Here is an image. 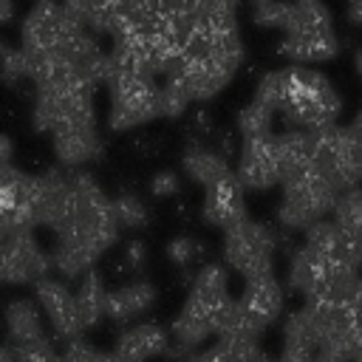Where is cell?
I'll use <instances>...</instances> for the list:
<instances>
[{"instance_id": "cell-1", "label": "cell", "mask_w": 362, "mask_h": 362, "mask_svg": "<svg viewBox=\"0 0 362 362\" xmlns=\"http://www.w3.org/2000/svg\"><path fill=\"white\" fill-rule=\"evenodd\" d=\"M119 218L113 198L90 173H71V215L54 232L51 260L65 280H79L119 240Z\"/></svg>"}, {"instance_id": "cell-2", "label": "cell", "mask_w": 362, "mask_h": 362, "mask_svg": "<svg viewBox=\"0 0 362 362\" xmlns=\"http://www.w3.org/2000/svg\"><path fill=\"white\" fill-rule=\"evenodd\" d=\"M229 303H232V297H229L226 269L221 263H204L189 283V291H187L181 311L170 322L173 345L187 351V354L201 348L204 339L218 334L221 314L226 311Z\"/></svg>"}, {"instance_id": "cell-3", "label": "cell", "mask_w": 362, "mask_h": 362, "mask_svg": "<svg viewBox=\"0 0 362 362\" xmlns=\"http://www.w3.org/2000/svg\"><path fill=\"white\" fill-rule=\"evenodd\" d=\"M342 110V99L325 74L308 65L280 68V105L277 113L288 127H300L308 133L325 130L337 124Z\"/></svg>"}, {"instance_id": "cell-4", "label": "cell", "mask_w": 362, "mask_h": 362, "mask_svg": "<svg viewBox=\"0 0 362 362\" xmlns=\"http://www.w3.org/2000/svg\"><path fill=\"white\" fill-rule=\"evenodd\" d=\"M283 195L277 204V223L283 232H305L311 223L328 218L339 201V192L317 170L283 181Z\"/></svg>"}, {"instance_id": "cell-5", "label": "cell", "mask_w": 362, "mask_h": 362, "mask_svg": "<svg viewBox=\"0 0 362 362\" xmlns=\"http://www.w3.org/2000/svg\"><path fill=\"white\" fill-rule=\"evenodd\" d=\"M96 124L93 90L82 85H40L31 102V127L37 133H57L62 127Z\"/></svg>"}, {"instance_id": "cell-6", "label": "cell", "mask_w": 362, "mask_h": 362, "mask_svg": "<svg viewBox=\"0 0 362 362\" xmlns=\"http://www.w3.org/2000/svg\"><path fill=\"white\" fill-rule=\"evenodd\" d=\"M317 158L314 170L331 181V187L342 195L348 189L362 187V139L348 124H331L314 133Z\"/></svg>"}, {"instance_id": "cell-7", "label": "cell", "mask_w": 362, "mask_h": 362, "mask_svg": "<svg viewBox=\"0 0 362 362\" xmlns=\"http://www.w3.org/2000/svg\"><path fill=\"white\" fill-rule=\"evenodd\" d=\"M277 243H280V238L269 223L246 218L238 226L223 232V240H221L223 263L232 272H238L243 280H252V277H260V274H272Z\"/></svg>"}, {"instance_id": "cell-8", "label": "cell", "mask_w": 362, "mask_h": 362, "mask_svg": "<svg viewBox=\"0 0 362 362\" xmlns=\"http://www.w3.org/2000/svg\"><path fill=\"white\" fill-rule=\"evenodd\" d=\"M158 85L161 79L153 76H127L107 85L110 107H107V127L113 133H124L141 127L153 119H161L158 107Z\"/></svg>"}, {"instance_id": "cell-9", "label": "cell", "mask_w": 362, "mask_h": 362, "mask_svg": "<svg viewBox=\"0 0 362 362\" xmlns=\"http://www.w3.org/2000/svg\"><path fill=\"white\" fill-rule=\"evenodd\" d=\"M88 31L62 6V0H34L20 23V48L25 54H54L71 37Z\"/></svg>"}, {"instance_id": "cell-10", "label": "cell", "mask_w": 362, "mask_h": 362, "mask_svg": "<svg viewBox=\"0 0 362 362\" xmlns=\"http://www.w3.org/2000/svg\"><path fill=\"white\" fill-rule=\"evenodd\" d=\"M51 269L54 260L37 240L34 229L0 232V277L6 286H37Z\"/></svg>"}, {"instance_id": "cell-11", "label": "cell", "mask_w": 362, "mask_h": 362, "mask_svg": "<svg viewBox=\"0 0 362 362\" xmlns=\"http://www.w3.org/2000/svg\"><path fill=\"white\" fill-rule=\"evenodd\" d=\"M34 300L40 303V308L45 311L57 339L71 342V339H82V334L88 331L79 314V303H76V291L68 288V280H54L45 277L34 286Z\"/></svg>"}, {"instance_id": "cell-12", "label": "cell", "mask_w": 362, "mask_h": 362, "mask_svg": "<svg viewBox=\"0 0 362 362\" xmlns=\"http://www.w3.org/2000/svg\"><path fill=\"white\" fill-rule=\"evenodd\" d=\"M235 175H238V181H240L246 189H272V187L283 184L280 161H277V147H274V136H269V139H255V141H243V144H240V156H238Z\"/></svg>"}, {"instance_id": "cell-13", "label": "cell", "mask_w": 362, "mask_h": 362, "mask_svg": "<svg viewBox=\"0 0 362 362\" xmlns=\"http://www.w3.org/2000/svg\"><path fill=\"white\" fill-rule=\"evenodd\" d=\"M243 184L238 181V175H229L226 181L204 189V204H201V218L206 226L215 229H232L240 221H246V198H243Z\"/></svg>"}, {"instance_id": "cell-14", "label": "cell", "mask_w": 362, "mask_h": 362, "mask_svg": "<svg viewBox=\"0 0 362 362\" xmlns=\"http://www.w3.org/2000/svg\"><path fill=\"white\" fill-rule=\"evenodd\" d=\"M170 345L173 337L158 322H133L119 334L110 354L116 362H150L156 356H167Z\"/></svg>"}, {"instance_id": "cell-15", "label": "cell", "mask_w": 362, "mask_h": 362, "mask_svg": "<svg viewBox=\"0 0 362 362\" xmlns=\"http://www.w3.org/2000/svg\"><path fill=\"white\" fill-rule=\"evenodd\" d=\"M51 150H54V158L65 170H76V167H85L102 158V136L96 124L62 127L51 133Z\"/></svg>"}, {"instance_id": "cell-16", "label": "cell", "mask_w": 362, "mask_h": 362, "mask_svg": "<svg viewBox=\"0 0 362 362\" xmlns=\"http://www.w3.org/2000/svg\"><path fill=\"white\" fill-rule=\"evenodd\" d=\"M181 170H184V175L192 184H198L204 189H209V187L226 181L229 175H235L232 167H229V161H226V153L204 144L201 139H189V144L184 147V153H181Z\"/></svg>"}, {"instance_id": "cell-17", "label": "cell", "mask_w": 362, "mask_h": 362, "mask_svg": "<svg viewBox=\"0 0 362 362\" xmlns=\"http://www.w3.org/2000/svg\"><path fill=\"white\" fill-rule=\"evenodd\" d=\"M156 297H158V288L150 280L133 277V280L110 288V294H107V320L119 322V325H124V322L133 325V320L144 317L156 305Z\"/></svg>"}, {"instance_id": "cell-18", "label": "cell", "mask_w": 362, "mask_h": 362, "mask_svg": "<svg viewBox=\"0 0 362 362\" xmlns=\"http://www.w3.org/2000/svg\"><path fill=\"white\" fill-rule=\"evenodd\" d=\"M274 147H277V161H280L283 181L300 178V175L314 170V158H317L314 133L300 130V127H288V130L274 136Z\"/></svg>"}, {"instance_id": "cell-19", "label": "cell", "mask_w": 362, "mask_h": 362, "mask_svg": "<svg viewBox=\"0 0 362 362\" xmlns=\"http://www.w3.org/2000/svg\"><path fill=\"white\" fill-rule=\"evenodd\" d=\"M277 51L294 65L328 62L339 54V40H337V31H291V34H283Z\"/></svg>"}, {"instance_id": "cell-20", "label": "cell", "mask_w": 362, "mask_h": 362, "mask_svg": "<svg viewBox=\"0 0 362 362\" xmlns=\"http://www.w3.org/2000/svg\"><path fill=\"white\" fill-rule=\"evenodd\" d=\"M240 300H243V305L255 314V320H257L263 328H269V325L277 322V317H280L283 308H286V286L274 277V272H272V274H260V277L246 280Z\"/></svg>"}, {"instance_id": "cell-21", "label": "cell", "mask_w": 362, "mask_h": 362, "mask_svg": "<svg viewBox=\"0 0 362 362\" xmlns=\"http://www.w3.org/2000/svg\"><path fill=\"white\" fill-rule=\"evenodd\" d=\"M42 308L37 300L28 297H14L6 305V339L11 345H31L45 339V325H42Z\"/></svg>"}, {"instance_id": "cell-22", "label": "cell", "mask_w": 362, "mask_h": 362, "mask_svg": "<svg viewBox=\"0 0 362 362\" xmlns=\"http://www.w3.org/2000/svg\"><path fill=\"white\" fill-rule=\"evenodd\" d=\"M107 294L110 288L105 286V277L99 272H88L79 277L76 283V303H79V314L85 328H93L102 317H107Z\"/></svg>"}, {"instance_id": "cell-23", "label": "cell", "mask_w": 362, "mask_h": 362, "mask_svg": "<svg viewBox=\"0 0 362 362\" xmlns=\"http://www.w3.org/2000/svg\"><path fill=\"white\" fill-rule=\"evenodd\" d=\"M235 130L243 141H255V139H269L274 136V110L266 107L263 102L252 99L249 105H243L235 116Z\"/></svg>"}, {"instance_id": "cell-24", "label": "cell", "mask_w": 362, "mask_h": 362, "mask_svg": "<svg viewBox=\"0 0 362 362\" xmlns=\"http://www.w3.org/2000/svg\"><path fill=\"white\" fill-rule=\"evenodd\" d=\"M113 209H116V218H119V226L122 229L139 232V229H144L150 223V206L133 189H119L113 195Z\"/></svg>"}, {"instance_id": "cell-25", "label": "cell", "mask_w": 362, "mask_h": 362, "mask_svg": "<svg viewBox=\"0 0 362 362\" xmlns=\"http://www.w3.org/2000/svg\"><path fill=\"white\" fill-rule=\"evenodd\" d=\"M192 93L187 88V82L181 76H164L158 85V107H161V119H178L187 113V107L192 105Z\"/></svg>"}, {"instance_id": "cell-26", "label": "cell", "mask_w": 362, "mask_h": 362, "mask_svg": "<svg viewBox=\"0 0 362 362\" xmlns=\"http://www.w3.org/2000/svg\"><path fill=\"white\" fill-rule=\"evenodd\" d=\"M206 255L204 240H198L195 235H178L167 243V260L178 269H195Z\"/></svg>"}, {"instance_id": "cell-27", "label": "cell", "mask_w": 362, "mask_h": 362, "mask_svg": "<svg viewBox=\"0 0 362 362\" xmlns=\"http://www.w3.org/2000/svg\"><path fill=\"white\" fill-rule=\"evenodd\" d=\"M0 71H3V82L8 88H17L23 79H28V57L20 45H11V42H3V51H0Z\"/></svg>"}, {"instance_id": "cell-28", "label": "cell", "mask_w": 362, "mask_h": 362, "mask_svg": "<svg viewBox=\"0 0 362 362\" xmlns=\"http://www.w3.org/2000/svg\"><path fill=\"white\" fill-rule=\"evenodd\" d=\"M288 14H291V0H266V3L252 6V20L260 28L283 31L288 23Z\"/></svg>"}, {"instance_id": "cell-29", "label": "cell", "mask_w": 362, "mask_h": 362, "mask_svg": "<svg viewBox=\"0 0 362 362\" xmlns=\"http://www.w3.org/2000/svg\"><path fill=\"white\" fill-rule=\"evenodd\" d=\"M62 362H116V359H113V354H107L85 339H71L62 348Z\"/></svg>"}, {"instance_id": "cell-30", "label": "cell", "mask_w": 362, "mask_h": 362, "mask_svg": "<svg viewBox=\"0 0 362 362\" xmlns=\"http://www.w3.org/2000/svg\"><path fill=\"white\" fill-rule=\"evenodd\" d=\"M181 192V175L175 170H158L150 175V195L153 198H175Z\"/></svg>"}, {"instance_id": "cell-31", "label": "cell", "mask_w": 362, "mask_h": 362, "mask_svg": "<svg viewBox=\"0 0 362 362\" xmlns=\"http://www.w3.org/2000/svg\"><path fill=\"white\" fill-rule=\"evenodd\" d=\"M147 266V243L144 240H127L124 243V255H122V269L124 272H144Z\"/></svg>"}, {"instance_id": "cell-32", "label": "cell", "mask_w": 362, "mask_h": 362, "mask_svg": "<svg viewBox=\"0 0 362 362\" xmlns=\"http://www.w3.org/2000/svg\"><path fill=\"white\" fill-rule=\"evenodd\" d=\"M345 17L354 28H362V0H345Z\"/></svg>"}, {"instance_id": "cell-33", "label": "cell", "mask_w": 362, "mask_h": 362, "mask_svg": "<svg viewBox=\"0 0 362 362\" xmlns=\"http://www.w3.org/2000/svg\"><path fill=\"white\" fill-rule=\"evenodd\" d=\"M11 158H14V141H11V136H3L0 139V164L3 167L6 164H14Z\"/></svg>"}, {"instance_id": "cell-34", "label": "cell", "mask_w": 362, "mask_h": 362, "mask_svg": "<svg viewBox=\"0 0 362 362\" xmlns=\"http://www.w3.org/2000/svg\"><path fill=\"white\" fill-rule=\"evenodd\" d=\"M14 0H0V20H3V25H8L11 20H14Z\"/></svg>"}, {"instance_id": "cell-35", "label": "cell", "mask_w": 362, "mask_h": 362, "mask_svg": "<svg viewBox=\"0 0 362 362\" xmlns=\"http://www.w3.org/2000/svg\"><path fill=\"white\" fill-rule=\"evenodd\" d=\"M351 127H354V130H356V136L362 139V110H359V113L354 116V122H351Z\"/></svg>"}, {"instance_id": "cell-36", "label": "cell", "mask_w": 362, "mask_h": 362, "mask_svg": "<svg viewBox=\"0 0 362 362\" xmlns=\"http://www.w3.org/2000/svg\"><path fill=\"white\" fill-rule=\"evenodd\" d=\"M354 65H356V74L362 76V45L356 48V54H354Z\"/></svg>"}, {"instance_id": "cell-37", "label": "cell", "mask_w": 362, "mask_h": 362, "mask_svg": "<svg viewBox=\"0 0 362 362\" xmlns=\"http://www.w3.org/2000/svg\"><path fill=\"white\" fill-rule=\"evenodd\" d=\"M252 362H280V359H272L269 354H257V356H255Z\"/></svg>"}, {"instance_id": "cell-38", "label": "cell", "mask_w": 362, "mask_h": 362, "mask_svg": "<svg viewBox=\"0 0 362 362\" xmlns=\"http://www.w3.org/2000/svg\"><path fill=\"white\" fill-rule=\"evenodd\" d=\"M354 362H362V342H359V351H356V356H354Z\"/></svg>"}, {"instance_id": "cell-39", "label": "cell", "mask_w": 362, "mask_h": 362, "mask_svg": "<svg viewBox=\"0 0 362 362\" xmlns=\"http://www.w3.org/2000/svg\"><path fill=\"white\" fill-rule=\"evenodd\" d=\"M257 3H266V0H252V6H257Z\"/></svg>"}]
</instances>
